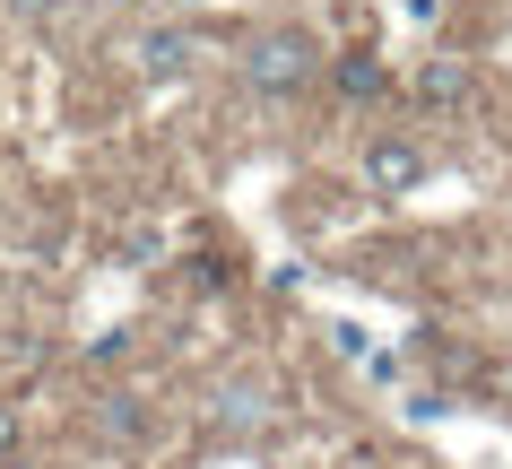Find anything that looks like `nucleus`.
<instances>
[{"label": "nucleus", "instance_id": "1", "mask_svg": "<svg viewBox=\"0 0 512 469\" xmlns=\"http://www.w3.org/2000/svg\"><path fill=\"white\" fill-rule=\"evenodd\" d=\"M243 79L261 87V96H287V87H304L313 79V44H304L296 27H278V35H261L252 53H243Z\"/></svg>", "mask_w": 512, "mask_h": 469}, {"label": "nucleus", "instance_id": "2", "mask_svg": "<svg viewBox=\"0 0 512 469\" xmlns=\"http://www.w3.org/2000/svg\"><path fill=\"white\" fill-rule=\"evenodd\" d=\"M365 183H374V192H417V183H426V148H417V139H374V148H365Z\"/></svg>", "mask_w": 512, "mask_h": 469}, {"label": "nucleus", "instance_id": "3", "mask_svg": "<svg viewBox=\"0 0 512 469\" xmlns=\"http://www.w3.org/2000/svg\"><path fill=\"white\" fill-rule=\"evenodd\" d=\"M408 96H417V105H426V113H452L460 96H469V70H460V61H443V53H434L426 70L408 79Z\"/></svg>", "mask_w": 512, "mask_h": 469}, {"label": "nucleus", "instance_id": "4", "mask_svg": "<svg viewBox=\"0 0 512 469\" xmlns=\"http://www.w3.org/2000/svg\"><path fill=\"white\" fill-rule=\"evenodd\" d=\"M131 61L148 70V79H183V70H191V35L157 27V35H139V44H131Z\"/></svg>", "mask_w": 512, "mask_h": 469}, {"label": "nucleus", "instance_id": "5", "mask_svg": "<svg viewBox=\"0 0 512 469\" xmlns=\"http://www.w3.org/2000/svg\"><path fill=\"white\" fill-rule=\"evenodd\" d=\"M339 96H356V105H365V96H382V61L348 53V61H339Z\"/></svg>", "mask_w": 512, "mask_h": 469}, {"label": "nucleus", "instance_id": "6", "mask_svg": "<svg viewBox=\"0 0 512 469\" xmlns=\"http://www.w3.org/2000/svg\"><path fill=\"white\" fill-rule=\"evenodd\" d=\"M157 252H165V226H148V218H139V226H122V261H139V270H148Z\"/></svg>", "mask_w": 512, "mask_h": 469}, {"label": "nucleus", "instance_id": "7", "mask_svg": "<svg viewBox=\"0 0 512 469\" xmlns=\"http://www.w3.org/2000/svg\"><path fill=\"white\" fill-rule=\"evenodd\" d=\"M486 391H495V400H504V409H512V357L495 365V374H486Z\"/></svg>", "mask_w": 512, "mask_h": 469}, {"label": "nucleus", "instance_id": "8", "mask_svg": "<svg viewBox=\"0 0 512 469\" xmlns=\"http://www.w3.org/2000/svg\"><path fill=\"white\" fill-rule=\"evenodd\" d=\"M9 443H18V409H9V400H0V452H9Z\"/></svg>", "mask_w": 512, "mask_h": 469}, {"label": "nucleus", "instance_id": "9", "mask_svg": "<svg viewBox=\"0 0 512 469\" xmlns=\"http://www.w3.org/2000/svg\"><path fill=\"white\" fill-rule=\"evenodd\" d=\"M0 469H35V461H0Z\"/></svg>", "mask_w": 512, "mask_h": 469}]
</instances>
